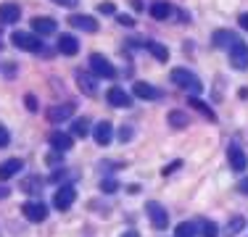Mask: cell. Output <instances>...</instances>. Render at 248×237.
Here are the masks:
<instances>
[{"mask_svg": "<svg viewBox=\"0 0 248 237\" xmlns=\"http://www.w3.org/2000/svg\"><path fill=\"white\" fill-rule=\"evenodd\" d=\"M169 124H172L174 129L187 127V114H182V111H172V114H169Z\"/></svg>", "mask_w": 248, "mask_h": 237, "instance_id": "28", "label": "cell"}, {"mask_svg": "<svg viewBox=\"0 0 248 237\" xmlns=\"http://www.w3.org/2000/svg\"><path fill=\"white\" fill-rule=\"evenodd\" d=\"M90 132V118H77V121L72 124V137H85V134Z\"/></svg>", "mask_w": 248, "mask_h": 237, "instance_id": "25", "label": "cell"}, {"mask_svg": "<svg viewBox=\"0 0 248 237\" xmlns=\"http://www.w3.org/2000/svg\"><path fill=\"white\" fill-rule=\"evenodd\" d=\"M11 43L19 47V50H27V53H45L43 40L34 32H14L11 34Z\"/></svg>", "mask_w": 248, "mask_h": 237, "instance_id": "2", "label": "cell"}, {"mask_svg": "<svg viewBox=\"0 0 248 237\" xmlns=\"http://www.w3.org/2000/svg\"><path fill=\"white\" fill-rule=\"evenodd\" d=\"M243 227H246V219H243V216H232V219L227 222V229H224V235L232 237V235H238Z\"/></svg>", "mask_w": 248, "mask_h": 237, "instance_id": "27", "label": "cell"}, {"mask_svg": "<svg viewBox=\"0 0 248 237\" xmlns=\"http://www.w3.org/2000/svg\"><path fill=\"white\" fill-rule=\"evenodd\" d=\"M238 40V34H232V32H227V29H219V32H214V45H219V47H230Z\"/></svg>", "mask_w": 248, "mask_h": 237, "instance_id": "23", "label": "cell"}, {"mask_svg": "<svg viewBox=\"0 0 248 237\" xmlns=\"http://www.w3.org/2000/svg\"><path fill=\"white\" fill-rule=\"evenodd\" d=\"M24 103H27V108H29V111H37V100H34V95H27Z\"/></svg>", "mask_w": 248, "mask_h": 237, "instance_id": "34", "label": "cell"}, {"mask_svg": "<svg viewBox=\"0 0 248 237\" xmlns=\"http://www.w3.org/2000/svg\"><path fill=\"white\" fill-rule=\"evenodd\" d=\"M187 105H190V108H196V111H201V114L209 118V121H217V114H214V111H211L209 105L203 103V100H198L196 95H190V98H187Z\"/></svg>", "mask_w": 248, "mask_h": 237, "instance_id": "21", "label": "cell"}, {"mask_svg": "<svg viewBox=\"0 0 248 237\" xmlns=\"http://www.w3.org/2000/svg\"><path fill=\"white\" fill-rule=\"evenodd\" d=\"M11 145V132L0 124V148H8Z\"/></svg>", "mask_w": 248, "mask_h": 237, "instance_id": "29", "label": "cell"}, {"mask_svg": "<svg viewBox=\"0 0 248 237\" xmlns=\"http://www.w3.org/2000/svg\"><path fill=\"white\" fill-rule=\"evenodd\" d=\"M58 53H63V56H77L79 53V43H77L74 34H61L58 37Z\"/></svg>", "mask_w": 248, "mask_h": 237, "instance_id": "19", "label": "cell"}, {"mask_svg": "<svg viewBox=\"0 0 248 237\" xmlns=\"http://www.w3.org/2000/svg\"><path fill=\"white\" fill-rule=\"evenodd\" d=\"M172 82L180 87V90H185V92H190V95H201V90H203L201 79L193 74L190 69H172Z\"/></svg>", "mask_w": 248, "mask_h": 237, "instance_id": "1", "label": "cell"}, {"mask_svg": "<svg viewBox=\"0 0 248 237\" xmlns=\"http://www.w3.org/2000/svg\"><path fill=\"white\" fill-rule=\"evenodd\" d=\"M227 56H230L232 69H238V71H246V69H248V45H246L240 37L227 47Z\"/></svg>", "mask_w": 248, "mask_h": 237, "instance_id": "3", "label": "cell"}, {"mask_svg": "<svg viewBox=\"0 0 248 237\" xmlns=\"http://www.w3.org/2000/svg\"><path fill=\"white\" fill-rule=\"evenodd\" d=\"M145 211H148L151 224L156 229H167L169 227V213H167V208H164L158 200H148V203H145Z\"/></svg>", "mask_w": 248, "mask_h": 237, "instance_id": "6", "label": "cell"}, {"mask_svg": "<svg viewBox=\"0 0 248 237\" xmlns=\"http://www.w3.org/2000/svg\"><path fill=\"white\" fill-rule=\"evenodd\" d=\"M90 69H93V74H95V76H103V79H114V76H116L114 63H111L106 56H100V53H93V56H90Z\"/></svg>", "mask_w": 248, "mask_h": 237, "instance_id": "4", "label": "cell"}, {"mask_svg": "<svg viewBox=\"0 0 248 237\" xmlns=\"http://www.w3.org/2000/svg\"><path fill=\"white\" fill-rule=\"evenodd\" d=\"M116 21H119L122 27H132V24H135V19H132V16H124V14H119V16H116Z\"/></svg>", "mask_w": 248, "mask_h": 237, "instance_id": "32", "label": "cell"}, {"mask_svg": "<svg viewBox=\"0 0 248 237\" xmlns=\"http://www.w3.org/2000/svg\"><path fill=\"white\" fill-rule=\"evenodd\" d=\"M174 237H198V224L196 222H182L174 229Z\"/></svg>", "mask_w": 248, "mask_h": 237, "instance_id": "24", "label": "cell"}, {"mask_svg": "<svg viewBox=\"0 0 248 237\" xmlns=\"http://www.w3.org/2000/svg\"><path fill=\"white\" fill-rule=\"evenodd\" d=\"M53 3L63 5V8H77V3H79V0H53Z\"/></svg>", "mask_w": 248, "mask_h": 237, "instance_id": "35", "label": "cell"}, {"mask_svg": "<svg viewBox=\"0 0 248 237\" xmlns=\"http://www.w3.org/2000/svg\"><path fill=\"white\" fill-rule=\"evenodd\" d=\"M69 24H72L74 29L87 32V34H95L98 32V21L93 19V16H87V14H72V16H69Z\"/></svg>", "mask_w": 248, "mask_h": 237, "instance_id": "8", "label": "cell"}, {"mask_svg": "<svg viewBox=\"0 0 248 237\" xmlns=\"http://www.w3.org/2000/svg\"><path fill=\"white\" fill-rule=\"evenodd\" d=\"M116 187H119V185H116V179H106V182H100V190H103V193H114Z\"/></svg>", "mask_w": 248, "mask_h": 237, "instance_id": "31", "label": "cell"}, {"mask_svg": "<svg viewBox=\"0 0 248 237\" xmlns=\"http://www.w3.org/2000/svg\"><path fill=\"white\" fill-rule=\"evenodd\" d=\"M8 195H11V190L5 187V185H0V200H3V198H8Z\"/></svg>", "mask_w": 248, "mask_h": 237, "instance_id": "39", "label": "cell"}, {"mask_svg": "<svg viewBox=\"0 0 248 237\" xmlns=\"http://www.w3.org/2000/svg\"><path fill=\"white\" fill-rule=\"evenodd\" d=\"M21 19V8L16 3H3L0 5V21L3 24H16Z\"/></svg>", "mask_w": 248, "mask_h": 237, "instance_id": "18", "label": "cell"}, {"mask_svg": "<svg viewBox=\"0 0 248 237\" xmlns=\"http://www.w3.org/2000/svg\"><path fill=\"white\" fill-rule=\"evenodd\" d=\"M21 169H24V161H21V158H8V161H3L0 163V182L11 179V177L19 174Z\"/></svg>", "mask_w": 248, "mask_h": 237, "instance_id": "17", "label": "cell"}, {"mask_svg": "<svg viewBox=\"0 0 248 237\" xmlns=\"http://www.w3.org/2000/svg\"><path fill=\"white\" fill-rule=\"evenodd\" d=\"M48 140H50L53 150H58V153L72 150V145H74V137H72V134H66V132H53Z\"/></svg>", "mask_w": 248, "mask_h": 237, "instance_id": "16", "label": "cell"}, {"mask_svg": "<svg viewBox=\"0 0 248 237\" xmlns=\"http://www.w3.org/2000/svg\"><path fill=\"white\" fill-rule=\"evenodd\" d=\"M238 24H240V27H243L246 32H248V14H243V16H240V19H238Z\"/></svg>", "mask_w": 248, "mask_h": 237, "instance_id": "38", "label": "cell"}, {"mask_svg": "<svg viewBox=\"0 0 248 237\" xmlns=\"http://www.w3.org/2000/svg\"><path fill=\"white\" fill-rule=\"evenodd\" d=\"M98 11H100V14H106V16H114V14H116L114 3H100V5H98Z\"/></svg>", "mask_w": 248, "mask_h": 237, "instance_id": "30", "label": "cell"}, {"mask_svg": "<svg viewBox=\"0 0 248 237\" xmlns=\"http://www.w3.org/2000/svg\"><path fill=\"white\" fill-rule=\"evenodd\" d=\"M172 14H174V8L169 3H164V0H156V3H151V16L156 21H167V19H172Z\"/></svg>", "mask_w": 248, "mask_h": 237, "instance_id": "20", "label": "cell"}, {"mask_svg": "<svg viewBox=\"0 0 248 237\" xmlns=\"http://www.w3.org/2000/svg\"><path fill=\"white\" fill-rule=\"evenodd\" d=\"M58 29V24L48 19V16H37V19H32V32L37 34V37H48V34H53Z\"/></svg>", "mask_w": 248, "mask_h": 237, "instance_id": "11", "label": "cell"}, {"mask_svg": "<svg viewBox=\"0 0 248 237\" xmlns=\"http://www.w3.org/2000/svg\"><path fill=\"white\" fill-rule=\"evenodd\" d=\"M93 140L98 142V145H108L111 140H114V127H111V121H100L95 124V129H93Z\"/></svg>", "mask_w": 248, "mask_h": 237, "instance_id": "12", "label": "cell"}, {"mask_svg": "<svg viewBox=\"0 0 248 237\" xmlns=\"http://www.w3.org/2000/svg\"><path fill=\"white\" fill-rule=\"evenodd\" d=\"M227 161H230V166H232L235 171H246L248 156H246L243 150H240L238 145H230V148H227Z\"/></svg>", "mask_w": 248, "mask_h": 237, "instance_id": "14", "label": "cell"}, {"mask_svg": "<svg viewBox=\"0 0 248 237\" xmlns=\"http://www.w3.org/2000/svg\"><path fill=\"white\" fill-rule=\"evenodd\" d=\"M48 163H50V166H58V163H61V158H58V150H53L50 156H48Z\"/></svg>", "mask_w": 248, "mask_h": 237, "instance_id": "36", "label": "cell"}, {"mask_svg": "<svg viewBox=\"0 0 248 237\" xmlns=\"http://www.w3.org/2000/svg\"><path fill=\"white\" fill-rule=\"evenodd\" d=\"M174 169H180V161H174L172 166H167V169H164V171H161V174H164V177H169V174H172V171H174Z\"/></svg>", "mask_w": 248, "mask_h": 237, "instance_id": "37", "label": "cell"}, {"mask_svg": "<svg viewBox=\"0 0 248 237\" xmlns=\"http://www.w3.org/2000/svg\"><path fill=\"white\" fill-rule=\"evenodd\" d=\"M74 114V105L72 103H63V105H53V108H48V121L50 124H63L69 121Z\"/></svg>", "mask_w": 248, "mask_h": 237, "instance_id": "10", "label": "cell"}, {"mask_svg": "<svg viewBox=\"0 0 248 237\" xmlns=\"http://www.w3.org/2000/svg\"><path fill=\"white\" fill-rule=\"evenodd\" d=\"M74 200H77V190L72 185H61V190L53 195V206H56L58 211H69Z\"/></svg>", "mask_w": 248, "mask_h": 237, "instance_id": "7", "label": "cell"}, {"mask_svg": "<svg viewBox=\"0 0 248 237\" xmlns=\"http://www.w3.org/2000/svg\"><path fill=\"white\" fill-rule=\"evenodd\" d=\"M106 100H108L114 108H129V105H132V95L124 92L122 87H111V90L106 92Z\"/></svg>", "mask_w": 248, "mask_h": 237, "instance_id": "9", "label": "cell"}, {"mask_svg": "<svg viewBox=\"0 0 248 237\" xmlns=\"http://www.w3.org/2000/svg\"><path fill=\"white\" fill-rule=\"evenodd\" d=\"M145 47L153 53V58H156V61H169V50L161 43H153V40H151V43H145Z\"/></svg>", "mask_w": 248, "mask_h": 237, "instance_id": "26", "label": "cell"}, {"mask_svg": "<svg viewBox=\"0 0 248 237\" xmlns=\"http://www.w3.org/2000/svg\"><path fill=\"white\" fill-rule=\"evenodd\" d=\"M122 237H140V235H138V232H135V229H129V232H124Z\"/></svg>", "mask_w": 248, "mask_h": 237, "instance_id": "41", "label": "cell"}, {"mask_svg": "<svg viewBox=\"0 0 248 237\" xmlns=\"http://www.w3.org/2000/svg\"><path fill=\"white\" fill-rule=\"evenodd\" d=\"M77 87L85 95H98V85H95V74H87V71H77Z\"/></svg>", "mask_w": 248, "mask_h": 237, "instance_id": "13", "label": "cell"}, {"mask_svg": "<svg viewBox=\"0 0 248 237\" xmlns=\"http://www.w3.org/2000/svg\"><path fill=\"white\" fill-rule=\"evenodd\" d=\"M132 92L138 95V98H143V100H158V98H161V90L153 87V85H148V82H135Z\"/></svg>", "mask_w": 248, "mask_h": 237, "instance_id": "15", "label": "cell"}, {"mask_svg": "<svg viewBox=\"0 0 248 237\" xmlns=\"http://www.w3.org/2000/svg\"><path fill=\"white\" fill-rule=\"evenodd\" d=\"M119 140H122V142L132 140V129H129V127H122V129H119Z\"/></svg>", "mask_w": 248, "mask_h": 237, "instance_id": "33", "label": "cell"}, {"mask_svg": "<svg viewBox=\"0 0 248 237\" xmlns=\"http://www.w3.org/2000/svg\"><path fill=\"white\" fill-rule=\"evenodd\" d=\"M198 232L203 237H219V229H217V224L211 222V219H198Z\"/></svg>", "mask_w": 248, "mask_h": 237, "instance_id": "22", "label": "cell"}, {"mask_svg": "<svg viewBox=\"0 0 248 237\" xmlns=\"http://www.w3.org/2000/svg\"><path fill=\"white\" fill-rule=\"evenodd\" d=\"M21 213L27 216V222L40 224V222L48 219V206H45L43 200H27V203L21 206Z\"/></svg>", "mask_w": 248, "mask_h": 237, "instance_id": "5", "label": "cell"}, {"mask_svg": "<svg viewBox=\"0 0 248 237\" xmlns=\"http://www.w3.org/2000/svg\"><path fill=\"white\" fill-rule=\"evenodd\" d=\"M240 193L248 195V177H246V179H240Z\"/></svg>", "mask_w": 248, "mask_h": 237, "instance_id": "40", "label": "cell"}]
</instances>
